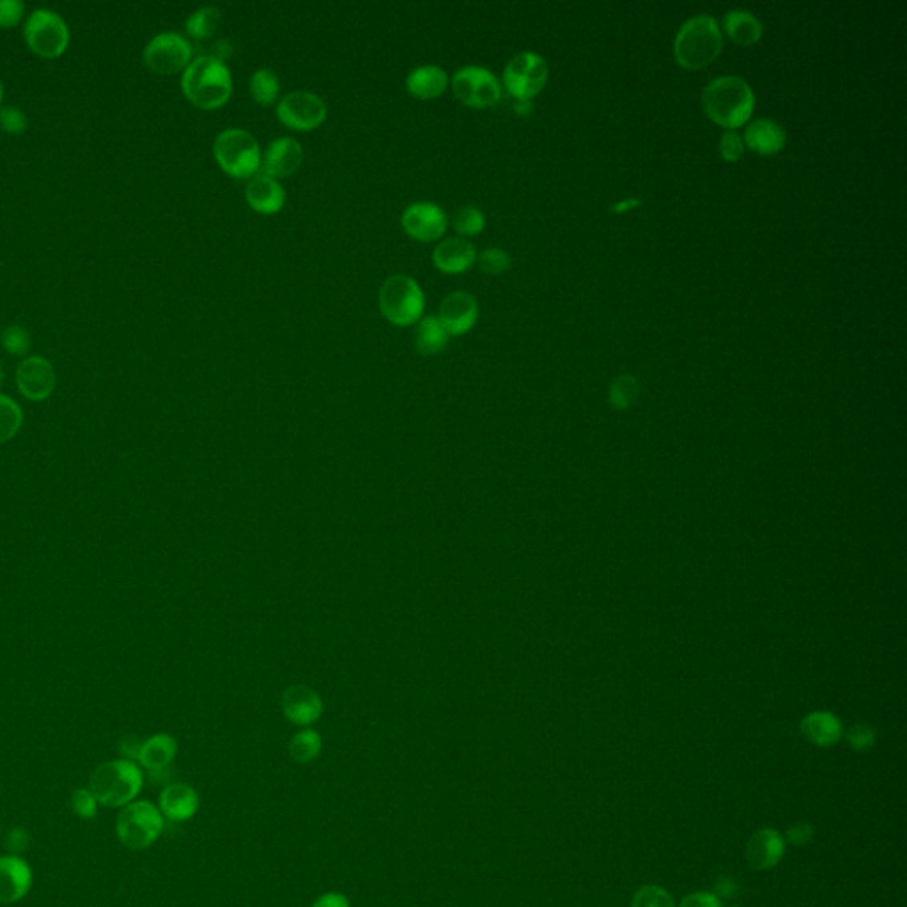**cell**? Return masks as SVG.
<instances>
[{"label":"cell","instance_id":"cell-1","mask_svg":"<svg viewBox=\"0 0 907 907\" xmlns=\"http://www.w3.org/2000/svg\"><path fill=\"white\" fill-rule=\"evenodd\" d=\"M707 117L727 130L745 126L755 110V94L741 77L714 78L702 94Z\"/></svg>","mask_w":907,"mask_h":907},{"label":"cell","instance_id":"cell-34","mask_svg":"<svg viewBox=\"0 0 907 907\" xmlns=\"http://www.w3.org/2000/svg\"><path fill=\"white\" fill-rule=\"evenodd\" d=\"M638 397V381L633 376H619L610 387V401L615 408H628Z\"/></svg>","mask_w":907,"mask_h":907},{"label":"cell","instance_id":"cell-23","mask_svg":"<svg viewBox=\"0 0 907 907\" xmlns=\"http://www.w3.org/2000/svg\"><path fill=\"white\" fill-rule=\"evenodd\" d=\"M745 148L759 155H778L787 144V133L773 119H757L746 126Z\"/></svg>","mask_w":907,"mask_h":907},{"label":"cell","instance_id":"cell-49","mask_svg":"<svg viewBox=\"0 0 907 907\" xmlns=\"http://www.w3.org/2000/svg\"><path fill=\"white\" fill-rule=\"evenodd\" d=\"M636 206H640V201H638V199H624V201L617 202L612 210L615 211V213H626V211L633 210Z\"/></svg>","mask_w":907,"mask_h":907},{"label":"cell","instance_id":"cell-48","mask_svg":"<svg viewBox=\"0 0 907 907\" xmlns=\"http://www.w3.org/2000/svg\"><path fill=\"white\" fill-rule=\"evenodd\" d=\"M231 52H233L231 43H229L227 39H218V41H215L213 48H211V54L208 55H211V57H215V59H218V61L225 63V59H227V57L231 55Z\"/></svg>","mask_w":907,"mask_h":907},{"label":"cell","instance_id":"cell-37","mask_svg":"<svg viewBox=\"0 0 907 907\" xmlns=\"http://www.w3.org/2000/svg\"><path fill=\"white\" fill-rule=\"evenodd\" d=\"M477 263L481 266L482 272L489 273V275H500L511 268V256L504 249L491 247V249L482 250L481 254L477 256Z\"/></svg>","mask_w":907,"mask_h":907},{"label":"cell","instance_id":"cell-24","mask_svg":"<svg viewBox=\"0 0 907 907\" xmlns=\"http://www.w3.org/2000/svg\"><path fill=\"white\" fill-rule=\"evenodd\" d=\"M176 753L178 743L174 737L169 734H156L142 741L137 762L142 768L148 769L149 773L158 775L171 766L172 760L176 759Z\"/></svg>","mask_w":907,"mask_h":907},{"label":"cell","instance_id":"cell-13","mask_svg":"<svg viewBox=\"0 0 907 907\" xmlns=\"http://www.w3.org/2000/svg\"><path fill=\"white\" fill-rule=\"evenodd\" d=\"M401 224L411 238L429 243L440 240L447 233L449 218L435 202L420 201L413 202L404 210Z\"/></svg>","mask_w":907,"mask_h":907},{"label":"cell","instance_id":"cell-20","mask_svg":"<svg viewBox=\"0 0 907 907\" xmlns=\"http://www.w3.org/2000/svg\"><path fill=\"white\" fill-rule=\"evenodd\" d=\"M785 854V840L773 828L757 831L746 845V860L753 870L776 867Z\"/></svg>","mask_w":907,"mask_h":907},{"label":"cell","instance_id":"cell-47","mask_svg":"<svg viewBox=\"0 0 907 907\" xmlns=\"http://www.w3.org/2000/svg\"><path fill=\"white\" fill-rule=\"evenodd\" d=\"M737 892H739V886L732 877H720L714 886V895L718 899H732V897H736Z\"/></svg>","mask_w":907,"mask_h":907},{"label":"cell","instance_id":"cell-21","mask_svg":"<svg viewBox=\"0 0 907 907\" xmlns=\"http://www.w3.org/2000/svg\"><path fill=\"white\" fill-rule=\"evenodd\" d=\"M245 197H247L250 208L263 215L279 213L286 202V192L280 185L279 179L272 178L264 172H259L250 179L249 185L245 188Z\"/></svg>","mask_w":907,"mask_h":907},{"label":"cell","instance_id":"cell-8","mask_svg":"<svg viewBox=\"0 0 907 907\" xmlns=\"http://www.w3.org/2000/svg\"><path fill=\"white\" fill-rule=\"evenodd\" d=\"M24 36L32 52L45 59H55L63 55L70 43L68 25L61 16L50 9L32 11L25 24Z\"/></svg>","mask_w":907,"mask_h":907},{"label":"cell","instance_id":"cell-3","mask_svg":"<svg viewBox=\"0 0 907 907\" xmlns=\"http://www.w3.org/2000/svg\"><path fill=\"white\" fill-rule=\"evenodd\" d=\"M723 50L720 25L714 16L698 15L681 25L674 41L675 61L684 70L697 71L716 61Z\"/></svg>","mask_w":907,"mask_h":907},{"label":"cell","instance_id":"cell-39","mask_svg":"<svg viewBox=\"0 0 907 907\" xmlns=\"http://www.w3.org/2000/svg\"><path fill=\"white\" fill-rule=\"evenodd\" d=\"M720 155L725 162H737L745 155V142L736 130H727L721 135Z\"/></svg>","mask_w":907,"mask_h":907},{"label":"cell","instance_id":"cell-26","mask_svg":"<svg viewBox=\"0 0 907 907\" xmlns=\"http://www.w3.org/2000/svg\"><path fill=\"white\" fill-rule=\"evenodd\" d=\"M723 29L727 36L741 47H752L762 38V24L759 18L745 9H734L723 16Z\"/></svg>","mask_w":907,"mask_h":907},{"label":"cell","instance_id":"cell-38","mask_svg":"<svg viewBox=\"0 0 907 907\" xmlns=\"http://www.w3.org/2000/svg\"><path fill=\"white\" fill-rule=\"evenodd\" d=\"M98 799L94 798L93 792L87 789H77L71 794L70 807L80 819H94L98 812Z\"/></svg>","mask_w":907,"mask_h":907},{"label":"cell","instance_id":"cell-50","mask_svg":"<svg viewBox=\"0 0 907 907\" xmlns=\"http://www.w3.org/2000/svg\"><path fill=\"white\" fill-rule=\"evenodd\" d=\"M514 112L518 116H528L532 112V100H514Z\"/></svg>","mask_w":907,"mask_h":907},{"label":"cell","instance_id":"cell-31","mask_svg":"<svg viewBox=\"0 0 907 907\" xmlns=\"http://www.w3.org/2000/svg\"><path fill=\"white\" fill-rule=\"evenodd\" d=\"M222 22V13L215 6L197 9L187 18V32L194 39H208L217 32Z\"/></svg>","mask_w":907,"mask_h":907},{"label":"cell","instance_id":"cell-40","mask_svg":"<svg viewBox=\"0 0 907 907\" xmlns=\"http://www.w3.org/2000/svg\"><path fill=\"white\" fill-rule=\"evenodd\" d=\"M0 126L4 132L11 133V135H20L27 130L29 126V121H27V116H25L22 110L18 107H2L0 109Z\"/></svg>","mask_w":907,"mask_h":907},{"label":"cell","instance_id":"cell-7","mask_svg":"<svg viewBox=\"0 0 907 907\" xmlns=\"http://www.w3.org/2000/svg\"><path fill=\"white\" fill-rule=\"evenodd\" d=\"M162 831V812L151 801H132L117 815V838L132 851L148 849L160 838Z\"/></svg>","mask_w":907,"mask_h":907},{"label":"cell","instance_id":"cell-27","mask_svg":"<svg viewBox=\"0 0 907 907\" xmlns=\"http://www.w3.org/2000/svg\"><path fill=\"white\" fill-rule=\"evenodd\" d=\"M801 730L817 746H831L842 736V725L837 716L830 713H812L801 723Z\"/></svg>","mask_w":907,"mask_h":907},{"label":"cell","instance_id":"cell-5","mask_svg":"<svg viewBox=\"0 0 907 907\" xmlns=\"http://www.w3.org/2000/svg\"><path fill=\"white\" fill-rule=\"evenodd\" d=\"M213 153L222 171L238 179L256 176L263 162L256 137L241 128H227L218 133Z\"/></svg>","mask_w":907,"mask_h":907},{"label":"cell","instance_id":"cell-16","mask_svg":"<svg viewBox=\"0 0 907 907\" xmlns=\"http://www.w3.org/2000/svg\"><path fill=\"white\" fill-rule=\"evenodd\" d=\"M303 163L302 144L293 137H279L268 144L263 155V172L272 178H287Z\"/></svg>","mask_w":907,"mask_h":907},{"label":"cell","instance_id":"cell-52","mask_svg":"<svg viewBox=\"0 0 907 907\" xmlns=\"http://www.w3.org/2000/svg\"><path fill=\"white\" fill-rule=\"evenodd\" d=\"M4 98V87H2V82H0V101Z\"/></svg>","mask_w":907,"mask_h":907},{"label":"cell","instance_id":"cell-44","mask_svg":"<svg viewBox=\"0 0 907 907\" xmlns=\"http://www.w3.org/2000/svg\"><path fill=\"white\" fill-rule=\"evenodd\" d=\"M679 907H721V902L714 893L697 892L684 897Z\"/></svg>","mask_w":907,"mask_h":907},{"label":"cell","instance_id":"cell-15","mask_svg":"<svg viewBox=\"0 0 907 907\" xmlns=\"http://www.w3.org/2000/svg\"><path fill=\"white\" fill-rule=\"evenodd\" d=\"M438 319L450 335L466 334L479 319V303L468 291H454L443 298Z\"/></svg>","mask_w":907,"mask_h":907},{"label":"cell","instance_id":"cell-42","mask_svg":"<svg viewBox=\"0 0 907 907\" xmlns=\"http://www.w3.org/2000/svg\"><path fill=\"white\" fill-rule=\"evenodd\" d=\"M847 741L856 752H863V750H869L870 746L874 745L876 736H874V730L867 727V725H854L853 729L849 730V734H847Z\"/></svg>","mask_w":907,"mask_h":907},{"label":"cell","instance_id":"cell-32","mask_svg":"<svg viewBox=\"0 0 907 907\" xmlns=\"http://www.w3.org/2000/svg\"><path fill=\"white\" fill-rule=\"evenodd\" d=\"M24 422V413L20 406L8 396L0 394V443H6L15 438Z\"/></svg>","mask_w":907,"mask_h":907},{"label":"cell","instance_id":"cell-36","mask_svg":"<svg viewBox=\"0 0 907 907\" xmlns=\"http://www.w3.org/2000/svg\"><path fill=\"white\" fill-rule=\"evenodd\" d=\"M631 907H675V904L667 890H663L661 886L647 884L635 893Z\"/></svg>","mask_w":907,"mask_h":907},{"label":"cell","instance_id":"cell-9","mask_svg":"<svg viewBox=\"0 0 907 907\" xmlns=\"http://www.w3.org/2000/svg\"><path fill=\"white\" fill-rule=\"evenodd\" d=\"M548 82V64L535 52L514 55L504 70V86L514 100H532Z\"/></svg>","mask_w":907,"mask_h":907},{"label":"cell","instance_id":"cell-51","mask_svg":"<svg viewBox=\"0 0 907 907\" xmlns=\"http://www.w3.org/2000/svg\"><path fill=\"white\" fill-rule=\"evenodd\" d=\"M2 383H4V371H2V367H0V387H2Z\"/></svg>","mask_w":907,"mask_h":907},{"label":"cell","instance_id":"cell-28","mask_svg":"<svg viewBox=\"0 0 907 907\" xmlns=\"http://www.w3.org/2000/svg\"><path fill=\"white\" fill-rule=\"evenodd\" d=\"M450 334L438 316H427L420 319L415 330V346L422 355H438L449 344Z\"/></svg>","mask_w":907,"mask_h":907},{"label":"cell","instance_id":"cell-35","mask_svg":"<svg viewBox=\"0 0 907 907\" xmlns=\"http://www.w3.org/2000/svg\"><path fill=\"white\" fill-rule=\"evenodd\" d=\"M0 342L15 357H22L31 349V335L22 326H6L0 334Z\"/></svg>","mask_w":907,"mask_h":907},{"label":"cell","instance_id":"cell-43","mask_svg":"<svg viewBox=\"0 0 907 907\" xmlns=\"http://www.w3.org/2000/svg\"><path fill=\"white\" fill-rule=\"evenodd\" d=\"M812 838H814V826L808 822H799L796 826L789 828L783 840H785V844L801 847V845H807Z\"/></svg>","mask_w":907,"mask_h":907},{"label":"cell","instance_id":"cell-46","mask_svg":"<svg viewBox=\"0 0 907 907\" xmlns=\"http://www.w3.org/2000/svg\"><path fill=\"white\" fill-rule=\"evenodd\" d=\"M29 844V833L22 828H15L9 833L8 849L11 854L18 856V853H24L25 847Z\"/></svg>","mask_w":907,"mask_h":907},{"label":"cell","instance_id":"cell-11","mask_svg":"<svg viewBox=\"0 0 907 907\" xmlns=\"http://www.w3.org/2000/svg\"><path fill=\"white\" fill-rule=\"evenodd\" d=\"M144 63L158 75H174L192 63V47L178 32H162L144 48Z\"/></svg>","mask_w":907,"mask_h":907},{"label":"cell","instance_id":"cell-12","mask_svg":"<svg viewBox=\"0 0 907 907\" xmlns=\"http://www.w3.org/2000/svg\"><path fill=\"white\" fill-rule=\"evenodd\" d=\"M326 114L328 109L325 100L311 91L286 94L277 105V117L280 121L300 132H311L319 125H323Z\"/></svg>","mask_w":907,"mask_h":907},{"label":"cell","instance_id":"cell-14","mask_svg":"<svg viewBox=\"0 0 907 907\" xmlns=\"http://www.w3.org/2000/svg\"><path fill=\"white\" fill-rule=\"evenodd\" d=\"M16 383L24 397L31 401H45L54 392L57 376L54 365L47 358L29 357L18 365Z\"/></svg>","mask_w":907,"mask_h":907},{"label":"cell","instance_id":"cell-25","mask_svg":"<svg viewBox=\"0 0 907 907\" xmlns=\"http://www.w3.org/2000/svg\"><path fill=\"white\" fill-rule=\"evenodd\" d=\"M449 86L447 71L436 64H424L413 68L406 77V89L420 100H433L445 93Z\"/></svg>","mask_w":907,"mask_h":907},{"label":"cell","instance_id":"cell-30","mask_svg":"<svg viewBox=\"0 0 907 907\" xmlns=\"http://www.w3.org/2000/svg\"><path fill=\"white\" fill-rule=\"evenodd\" d=\"M321 746H323V741H321V736H319L318 732L305 729L295 734V737L291 739L289 755L298 764H309L312 760L318 759L319 753H321Z\"/></svg>","mask_w":907,"mask_h":907},{"label":"cell","instance_id":"cell-18","mask_svg":"<svg viewBox=\"0 0 907 907\" xmlns=\"http://www.w3.org/2000/svg\"><path fill=\"white\" fill-rule=\"evenodd\" d=\"M201 805L199 794L188 783H171L163 789L158 801V808L163 819L172 822L190 821Z\"/></svg>","mask_w":907,"mask_h":907},{"label":"cell","instance_id":"cell-2","mask_svg":"<svg viewBox=\"0 0 907 907\" xmlns=\"http://www.w3.org/2000/svg\"><path fill=\"white\" fill-rule=\"evenodd\" d=\"M181 87L188 100L201 109H218L233 94V77L227 64L211 55H201L183 71Z\"/></svg>","mask_w":907,"mask_h":907},{"label":"cell","instance_id":"cell-10","mask_svg":"<svg viewBox=\"0 0 907 907\" xmlns=\"http://www.w3.org/2000/svg\"><path fill=\"white\" fill-rule=\"evenodd\" d=\"M452 89L459 101L475 109L493 107L502 98V86L498 78L482 66L459 68L452 77Z\"/></svg>","mask_w":907,"mask_h":907},{"label":"cell","instance_id":"cell-29","mask_svg":"<svg viewBox=\"0 0 907 907\" xmlns=\"http://www.w3.org/2000/svg\"><path fill=\"white\" fill-rule=\"evenodd\" d=\"M280 80L275 71L261 68L250 78V94L259 105H272L279 98Z\"/></svg>","mask_w":907,"mask_h":907},{"label":"cell","instance_id":"cell-45","mask_svg":"<svg viewBox=\"0 0 907 907\" xmlns=\"http://www.w3.org/2000/svg\"><path fill=\"white\" fill-rule=\"evenodd\" d=\"M311 907H351L348 897L341 892H326L314 900Z\"/></svg>","mask_w":907,"mask_h":907},{"label":"cell","instance_id":"cell-19","mask_svg":"<svg viewBox=\"0 0 907 907\" xmlns=\"http://www.w3.org/2000/svg\"><path fill=\"white\" fill-rule=\"evenodd\" d=\"M282 711L295 725L309 727L321 718L323 702L309 686H293L282 697Z\"/></svg>","mask_w":907,"mask_h":907},{"label":"cell","instance_id":"cell-17","mask_svg":"<svg viewBox=\"0 0 907 907\" xmlns=\"http://www.w3.org/2000/svg\"><path fill=\"white\" fill-rule=\"evenodd\" d=\"M32 888V869L20 856H0V904H15Z\"/></svg>","mask_w":907,"mask_h":907},{"label":"cell","instance_id":"cell-6","mask_svg":"<svg viewBox=\"0 0 907 907\" xmlns=\"http://www.w3.org/2000/svg\"><path fill=\"white\" fill-rule=\"evenodd\" d=\"M426 307L424 291L419 282L408 275H392L380 289V309L383 316L396 326L419 323Z\"/></svg>","mask_w":907,"mask_h":907},{"label":"cell","instance_id":"cell-41","mask_svg":"<svg viewBox=\"0 0 907 907\" xmlns=\"http://www.w3.org/2000/svg\"><path fill=\"white\" fill-rule=\"evenodd\" d=\"M24 9L20 0H0V29L15 27L24 16Z\"/></svg>","mask_w":907,"mask_h":907},{"label":"cell","instance_id":"cell-33","mask_svg":"<svg viewBox=\"0 0 907 907\" xmlns=\"http://www.w3.org/2000/svg\"><path fill=\"white\" fill-rule=\"evenodd\" d=\"M452 225L463 236H475V234L482 233V229L486 225V217L477 206H463L454 211Z\"/></svg>","mask_w":907,"mask_h":907},{"label":"cell","instance_id":"cell-22","mask_svg":"<svg viewBox=\"0 0 907 907\" xmlns=\"http://www.w3.org/2000/svg\"><path fill=\"white\" fill-rule=\"evenodd\" d=\"M477 250L465 238H447L436 245L433 261L436 268L449 275L463 273L475 263Z\"/></svg>","mask_w":907,"mask_h":907},{"label":"cell","instance_id":"cell-4","mask_svg":"<svg viewBox=\"0 0 907 907\" xmlns=\"http://www.w3.org/2000/svg\"><path fill=\"white\" fill-rule=\"evenodd\" d=\"M142 785V769L133 760H110L94 769L89 791L103 807L123 808L135 801Z\"/></svg>","mask_w":907,"mask_h":907},{"label":"cell","instance_id":"cell-53","mask_svg":"<svg viewBox=\"0 0 907 907\" xmlns=\"http://www.w3.org/2000/svg\"><path fill=\"white\" fill-rule=\"evenodd\" d=\"M734 907H736V906H734Z\"/></svg>","mask_w":907,"mask_h":907}]
</instances>
